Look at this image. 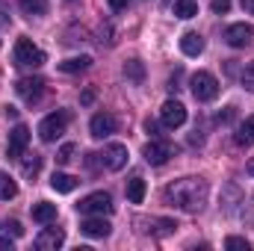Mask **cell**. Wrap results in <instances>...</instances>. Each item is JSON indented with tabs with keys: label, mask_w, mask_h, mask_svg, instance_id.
<instances>
[{
	"label": "cell",
	"mask_w": 254,
	"mask_h": 251,
	"mask_svg": "<svg viewBox=\"0 0 254 251\" xmlns=\"http://www.w3.org/2000/svg\"><path fill=\"white\" fill-rule=\"evenodd\" d=\"M207 192L210 189H207L204 178H181V181H175V184L166 187L163 198L169 204H175L178 210H184V213H198L207 204Z\"/></svg>",
	"instance_id": "1"
},
{
	"label": "cell",
	"mask_w": 254,
	"mask_h": 251,
	"mask_svg": "<svg viewBox=\"0 0 254 251\" xmlns=\"http://www.w3.org/2000/svg\"><path fill=\"white\" fill-rule=\"evenodd\" d=\"M192 86V95H195V101H201V104H207V101H213L216 95H219V80L210 74V71H195L190 80Z\"/></svg>",
	"instance_id": "2"
},
{
	"label": "cell",
	"mask_w": 254,
	"mask_h": 251,
	"mask_svg": "<svg viewBox=\"0 0 254 251\" xmlns=\"http://www.w3.org/2000/svg\"><path fill=\"white\" fill-rule=\"evenodd\" d=\"M77 213L83 216H110L113 213V198L110 192H92L77 204Z\"/></svg>",
	"instance_id": "3"
},
{
	"label": "cell",
	"mask_w": 254,
	"mask_h": 251,
	"mask_svg": "<svg viewBox=\"0 0 254 251\" xmlns=\"http://www.w3.org/2000/svg\"><path fill=\"white\" fill-rule=\"evenodd\" d=\"M15 65H21V68H39V65H45V54L30 39H18L15 42Z\"/></svg>",
	"instance_id": "4"
},
{
	"label": "cell",
	"mask_w": 254,
	"mask_h": 251,
	"mask_svg": "<svg viewBox=\"0 0 254 251\" xmlns=\"http://www.w3.org/2000/svg\"><path fill=\"white\" fill-rule=\"evenodd\" d=\"M65 127H68V113H65V110L51 113V116L42 119V125H39V136H42V142H57V139L65 133Z\"/></svg>",
	"instance_id": "5"
},
{
	"label": "cell",
	"mask_w": 254,
	"mask_h": 251,
	"mask_svg": "<svg viewBox=\"0 0 254 251\" xmlns=\"http://www.w3.org/2000/svg\"><path fill=\"white\" fill-rule=\"evenodd\" d=\"M30 145V127L27 125H15L9 133V145H6V157L9 160H21V154Z\"/></svg>",
	"instance_id": "6"
},
{
	"label": "cell",
	"mask_w": 254,
	"mask_h": 251,
	"mask_svg": "<svg viewBox=\"0 0 254 251\" xmlns=\"http://www.w3.org/2000/svg\"><path fill=\"white\" fill-rule=\"evenodd\" d=\"M142 157H145V163H151V166H163V163H169V157H175V148H172L169 142L151 139V142L142 148Z\"/></svg>",
	"instance_id": "7"
},
{
	"label": "cell",
	"mask_w": 254,
	"mask_h": 251,
	"mask_svg": "<svg viewBox=\"0 0 254 251\" xmlns=\"http://www.w3.org/2000/svg\"><path fill=\"white\" fill-rule=\"evenodd\" d=\"M98 157L104 160V166H107L110 172H119V169H125V166H127V145L113 142V145H107V148H104V154H98Z\"/></svg>",
	"instance_id": "8"
},
{
	"label": "cell",
	"mask_w": 254,
	"mask_h": 251,
	"mask_svg": "<svg viewBox=\"0 0 254 251\" xmlns=\"http://www.w3.org/2000/svg\"><path fill=\"white\" fill-rule=\"evenodd\" d=\"M252 39H254L252 24H231V27L225 30V42H228L231 48H249Z\"/></svg>",
	"instance_id": "9"
},
{
	"label": "cell",
	"mask_w": 254,
	"mask_h": 251,
	"mask_svg": "<svg viewBox=\"0 0 254 251\" xmlns=\"http://www.w3.org/2000/svg\"><path fill=\"white\" fill-rule=\"evenodd\" d=\"M160 119H163V125L166 127H181L187 122V107L181 104V101H166L163 107H160Z\"/></svg>",
	"instance_id": "10"
},
{
	"label": "cell",
	"mask_w": 254,
	"mask_h": 251,
	"mask_svg": "<svg viewBox=\"0 0 254 251\" xmlns=\"http://www.w3.org/2000/svg\"><path fill=\"white\" fill-rule=\"evenodd\" d=\"M15 92L24 98V101H39L42 98V92H45V80L42 77H21L18 83H15Z\"/></svg>",
	"instance_id": "11"
},
{
	"label": "cell",
	"mask_w": 254,
	"mask_h": 251,
	"mask_svg": "<svg viewBox=\"0 0 254 251\" xmlns=\"http://www.w3.org/2000/svg\"><path fill=\"white\" fill-rule=\"evenodd\" d=\"M116 127H119V122H116V116H110V113H98V116H92V122H89V130H92L95 139L113 136Z\"/></svg>",
	"instance_id": "12"
},
{
	"label": "cell",
	"mask_w": 254,
	"mask_h": 251,
	"mask_svg": "<svg viewBox=\"0 0 254 251\" xmlns=\"http://www.w3.org/2000/svg\"><path fill=\"white\" fill-rule=\"evenodd\" d=\"M65 243V231L63 228H45L39 237H36V249L39 251H57Z\"/></svg>",
	"instance_id": "13"
},
{
	"label": "cell",
	"mask_w": 254,
	"mask_h": 251,
	"mask_svg": "<svg viewBox=\"0 0 254 251\" xmlns=\"http://www.w3.org/2000/svg\"><path fill=\"white\" fill-rule=\"evenodd\" d=\"M80 231H83L86 237H92V240H104V237H110L113 225H110L104 216H89V219L80 225Z\"/></svg>",
	"instance_id": "14"
},
{
	"label": "cell",
	"mask_w": 254,
	"mask_h": 251,
	"mask_svg": "<svg viewBox=\"0 0 254 251\" xmlns=\"http://www.w3.org/2000/svg\"><path fill=\"white\" fill-rule=\"evenodd\" d=\"M181 51L187 54V57H201L204 54V39L198 36V33H184L181 36Z\"/></svg>",
	"instance_id": "15"
},
{
	"label": "cell",
	"mask_w": 254,
	"mask_h": 251,
	"mask_svg": "<svg viewBox=\"0 0 254 251\" xmlns=\"http://www.w3.org/2000/svg\"><path fill=\"white\" fill-rule=\"evenodd\" d=\"M33 219H36L39 225H51V222H57V204H48V201L33 204Z\"/></svg>",
	"instance_id": "16"
},
{
	"label": "cell",
	"mask_w": 254,
	"mask_h": 251,
	"mask_svg": "<svg viewBox=\"0 0 254 251\" xmlns=\"http://www.w3.org/2000/svg\"><path fill=\"white\" fill-rule=\"evenodd\" d=\"M234 142H237L240 148H246V145H254V116H249L243 125L237 127V136H234Z\"/></svg>",
	"instance_id": "17"
},
{
	"label": "cell",
	"mask_w": 254,
	"mask_h": 251,
	"mask_svg": "<svg viewBox=\"0 0 254 251\" xmlns=\"http://www.w3.org/2000/svg\"><path fill=\"white\" fill-rule=\"evenodd\" d=\"M51 187L57 189V192H63V195H68V192L77 189V178H71V175H65V172H54Z\"/></svg>",
	"instance_id": "18"
},
{
	"label": "cell",
	"mask_w": 254,
	"mask_h": 251,
	"mask_svg": "<svg viewBox=\"0 0 254 251\" xmlns=\"http://www.w3.org/2000/svg\"><path fill=\"white\" fill-rule=\"evenodd\" d=\"M18 6H21V12H24L27 18H42V15H48V0H21Z\"/></svg>",
	"instance_id": "19"
},
{
	"label": "cell",
	"mask_w": 254,
	"mask_h": 251,
	"mask_svg": "<svg viewBox=\"0 0 254 251\" xmlns=\"http://www.w3.org/2000/svg\"><path fill=\"white\" fill-rule=\"evenodd\" d=\"M86 68H92V57H71V60L60 63V71H65V74H77V71H86Z\"/></svg>",
	"instance_id": "20"
},
{
	"label": "cell",
	"mask_w": 254,
	"mask_h": 251,
	"mask_svg": "<svg viewBox=\"0 0 254 251\" xmlns=\"http://www.w3.org/2000/svg\"><path fill=\"white\" fill-rule=\"evenodd\" d=\"M127 201H130V204H142V201H145V181H142V178L127 181Z\"/></svg>",
	"instance_id": "21"
},
{
	"label": "cell",
	"mask_w": 254,
	"mask_h": 251,
	"mask_svg": "<svg viewBox=\"0 0 254 251\" xmlns=\"http://www.w3.org/2000/svg\"><path fill=\"white\" fill-rule=\"evenodd\" d=\"M125 77L130 80V83L142 86V83H145V65L139 63V60H130V63L125 65Z\"/></svg>",
	"instance_id": "22"
},
{
	"label": "cell",
	"mask_w": 254,
	"mask_h": 251,
	"mask_svg": "<svg viewBox=\"0 0 254 251\" xmlns=\"http://www.w3.org/2000/svg\"><path fill=\"white\" fill-rule=\"evenodd\" d=\"M15 195H18V184L6 172H0V201H12Z\"/></svg>",
	"instance_id": "23"
},
{
	"label": "cell",
	"mask_w": 254,
	"mask_h": 251,
	"mask_svg": "<svg viewBox=\"0 0 254 251\" xmlns=\"http://www.w3.org/2000/svg\"><path fill=\"white\" fill-rule=\"evenodd\" d=\"M175 15L184 18V21L187 18H195L198 15V3L195 0H175Z\"/></svg>",
	"instance_id": "24"
},
{
	"label": "cell",
	"mask_w": 254,
	"mask_h": 251,
	"mask_svg": "<svg viewBox=\"0 0 254 251\" xmlns=\"http://www.w3.org/2000/svg\"><path fill=\"white\" fill-rule=\"evenodd\" d=\"M39 169H42V157H39V154H30V157L24 160V178H36Z\"/></svg>",
	"instance_id": "25"
},
{
	"label": "cell",
	"mask_w": 254,
	"mask_h": 251,
	"mask_svg": "<svg viewBox=\"0 0 254 251\" xmlns=\"http://www.w3.org/2000/svg\"><path fill=\"white\" fill-rule=\"evenodd\" d=\"M74 154H77V145H74V142H65L63 148L57 151V163H60V166H68V163L74 160Z\"/></svg>",
	"instance_id": "26"
},
{
	"label": "cell",
	"mask_w": 254,
	"mask_h": 251,
	"mask_svg": "<svg viewBox=\"0 0 254 251\" xmlns=\"http://www.w3.org/2000/svg\"><path fill=\"white\" fill-rule=\"evenodd\" d=\"M225 249H234V251H249V240H243V237H228L225 240Z\"/></svg>",
	"instance_id": "27"
},
{
	"label": "cell",
	"mask_w": 254,
	"mask_h": 251,
	"mask_svg": "<svg viewBox=\"0 0 254 251\" xmlns=\"http://www.w3.org/2000/svg\"><path fill=\"white\" fill-rule=\"evenodd\" d=\"M243 86H246L249 92H254V63H249L246 71H243Z\"/></svg>",
	"instance_id": "28"
},
{
	"label": "cell",
	"mask_w": 254,
	"mask_h": 251,
	"mask_svg": "<svg viewBox=\"0 0 254 251\" xmlns=\"http://www.w3.org/2000/svg\"><path fill=\"white\" fill-rule=\"evenodd\" d=\"M0 228H3L6 234H12V237H24V228H21V225H18L15 219H9V222H3Z\"/></svg>",
	"instance_id": "29"
},
{
	"label": "cell",
	"mask_w": 254,
	"mask_h": 251,
	"mask_svg": "<svg viewBox=\"0 0 254 251\" xmlns=\"http://www.w3.org/2000/svg\"><path fill=\"white\" fill-rule=\"evenodd\" d=\"M210 9H213L216 15H225V12L231 9V0H213V3H210Z\"/></svg>",
	"instance_id": "30"
},
{
	"label": "cell",
	"mask_w": 254,
	"mask_h": 251,
	"mask_svg": "<svg viewBox=\"0 0 254 251\" xmlns=\"http://www.w3.org/2000/svg\"><path fill=\"white\" fill-rule=\"evenodd\" d=\"M145 133H148V136H151V139H157V136H160V125H157V122H151V119H148V122H145Z\"/></svg>",
	"instance_id": "31"
},
{
	"label": "cell",
	"mask_w": 254,
	"mask_h": 251,
	"mask_svg": "<svg viewBox=\"0 0 254 251\" xmlns=\"http://www.w3.org/2000/svg\"><path fill=\"white\" fill-rule=\"evenodd\" d=\"M92 101H95V89H86V92L80 95V104H83V107H89Z\"/></svg>",
	"instance_id": "32"
},
{
	"label": "cell",
	"mask_w": 254,
	"mask_h": 251,
	"mask_svg": "<svg viewBox=\"0 0 254 251\" xmlns=\"http://www.w3.org/2000/svg\"><path fill=\"white\" fill-rule=\"evenodd\" d=\"M110 6L119 12V9H125V6H127V0H110Z\"/></svg>",
	"instance_id": "33"
},
{
	"label": "cell",
	"mask_w": 254,
	"mask_h": 251,
	"mask_svg": "<svg viewBox=\"0 0 254 251\" xmlns=\"http://www.w3.org/2000/svg\"><path fill=\"white\" fill-rule=\"evenodd\" d=\"M243 9H246L249 15H254V0H243Z\"/></svg>",
	"instance_id": "34"
},
{
	"label": "cell",
	"mask_w": 254,
	"mask_h": 251,
	"mask_svg": "<svg viewBox=\"0 0 254 251\" xmlns=\"http://www.w3.org/2000/svg\"><path fill=\"white\" fill-rule=\"evenodd\" d=\"M0 249H9V251H12V240H0Z\"/></svg>",
	"instance_id": "35"
},
{
	"label": "cell",
	"mask_w": 254,
	"mask_h": 251,
	"mask_svg": "<svg viewBox=\"0 0 254 251\" xmlns=\"http://www.w3.org/2000/svg\"><path fill=\"white\" fill-rule=\"evenodd\" d=\"M249 175H252V178H254V160H252V163H249Z\"/></svg>",
	"instance_id": "36"
},
{
	"label": "cell",
	"mask_w": 254,
	"mask_h": 251,
	"mask_svg": "<svg viewBox=\"0 0 254 251\" xmlns=\"http://www.w3.org/2000/svg\"><path fill=\"white\" fill-rule=\"evenodd\" d=\"M166 3H169V0H166Z\"/></svg>",
	"instance_id": "37"
}]
</instances>
